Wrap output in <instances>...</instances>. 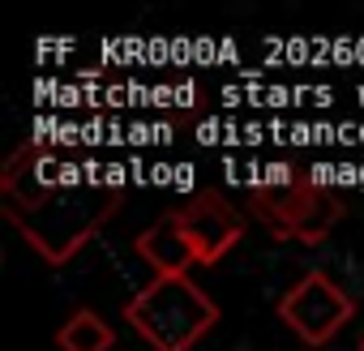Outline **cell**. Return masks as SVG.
<instances>
[{
    "mask_svg": "<svg viewBox=\"0 0 364 351\" xmlns=\"http://www.w3.org/2000/svg\"><path fill=\"white\" fill-rule=\"evenodd\" d=\"M133 249H137V257H141L154 274H189V270L198 266V257H193L185 232H180V223L171 219V210L159 215V219L133 240Z\"/></svg>",
    "mask_w": 364,
    "mask_h": 351,
    "instance_id": "obj_6",
    "label": "cell"
},
{
    "mask_svg": "<svg viewBox=\"0 0 364 351\" xmlns=\"http://www.w3.org/2000/svg\"><path fill=\"white\" fill-rule=\"evenodd\" d=\"M112 347L116 330L95 308H77L56 325V351H112Z\"/></svg>",
    "mask_w": 364,
    "mask_h": 351,
    "instance_id": "obj_7",
    "label": "cell"
},
{
    "mask_svg": "<svg viewBox=\"0 0 364 351\" xmlns=\"http://www.w3.org/2000/svg\"><path fill=\"white\" fill-rule=\"evenodd\" d=\"M171 219L180 223V232H185L198 266H215L223 261L240 240H245V219L236 215V206L215 193V189H202L193 198H185L180 206H171Z\"/></svg>",
    "mask_w": 364,
    "mask_h": 351,
    "instance_id": "obj_5",
    "label": "cell"
},
{
    "mask_svg": "<svg viewBox=\"0 0 364 351\" xmlns=\"http://www.w3.org/2000/svg\"><path fill=\"white\" fill-rule=\"evenodd\" d=\"M120 317L141 342H150V351H193L223 313L189 274H154L120 308Z\"/></svg>",
    "mask_w": 364,
    "mask_h": 351,
    "instance_id": "obj_3",
    "label": "cell"
},
{
    "mask_svg": "<svg viewBox=\"0 0 364 351\" xmlns=\"http://www.w3.org/2000/svg\"><path fill=\"white\" fill-rule=\"evenodd\" d=\"M360 351H364V338H360Z\"/></svg>",
    "mask_w": 364,
    "mask_h": 351,
    "instance_id": "obj_8",
    "label": "cell"
},
{
    "mask_svg": "<svg viewBox=\"0 0 364 351\" xmlns=\"http://www.w3.org/2000/svg\"><path fill=\"white\" fill-rule=\"evenodd\" d=\"M0 202L5 219L48 266H65L120 215L124 185L65 167L56 146L22 141L0 167Z\"/></svg>",
    "mask_w": 364,
    "mask_h": 351,
    "instance_id": "obj_1",
    "label": "cell"
},
{
    "mask_svg": "<svg viewBox=\"0 0 364 351\" xmlns=\"http://www.w3.org/2000/svg\"><path fill=\"white\" fill-rule=\"evenodd\" d=\"M245 206L274 240L287 244H321L347 219L343 193L309 167H270L245 189Z\"/></svg>",
    "mask_w": 364,
    "mask_h": 351,
    "instance_id": "obj_2",
    "label": "cell"
},
{
    "mask_svg": "<svg viewBox=\"0 0 364 351\" xmlns=\"http://www.w3.org/2000/svg\"><path fill=\"white\" fill-rule=\"evenodd\" d=\"M279 321L304 342V347H326L343 334V325L355 317V300L326 274L309 270L300 274L283 296H279Z\"/></svg>",
    "mask_w": 364,
    "mask_h": 351,
    "instance_id": "obj_4",
    "label": "cell"
}]
</instances>
